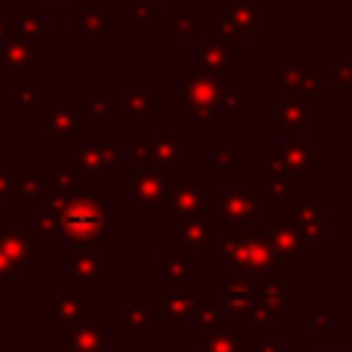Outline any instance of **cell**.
<instances>
[{
    "label": "cell",
    "mask_w": 352,
    "mask_h": 352,
    "mask_svg": "<svg viewBox=\"0 0 352 352\" xmlns=\"http://www.w3.org/2000/svg\"><path fill=\"white\" fill-rule=\"evenodd\" d=\"M72 275L82 283L85 292L96 289L99 280L110 278V256L102 253L99 248L91 250H74L72 253Z\"/></svg>",
    "instance_id": "cell-12"
},
{
    "label": "cell",
    "mask_w": 352,
    "mask_h": 352,
    "mask_svg": "<svg viewBox=\"0 0 352 352\" xmlns=\"http://www.w3.org/2000/svg\"><path fill=\"white\" fill-rule=\"evenodd\" d=\"M245 349L248 352H286V344L270 341V338H250V341H245Z\"/></svg>",
    "instance_id": "cell-35"
},
{
    "label": "cell",
    "mask_w": 352,
    "mask_h": 352,
    "mask_svg": "<svg viewBox=\"0 0 352 352\" xmlns=\"http://www.w3.org/2000/svg\"><path fill=\"white\" fill-rule=\"evenodd\" d=\"M118 151L121 146L118 143H107V140H74L72 146V154H74V165H72V173L77 179L82 176H96V179H107L113 165L118 162Z\"/></svg>",
    "instance_id": "cell-4"
},
{
    "label": "cell",
    "mask_w": 352,
    "mask_h": 352,
    "mask_svg": "<svg viewBox=\"0 0 352 352\" xmlns=\"http://www.w3.org/2000/svg\"><path fill=\"white\" fill-rule=\"evenodd\" d=\"M154 162L160 165H170V168H182L184 165V154L182 146L176 143L170 129H160L157 140H154Z\"/></svg>",
    "instance_id": "cell-24"
},
{
    "label": "cell",
    "mask_w": 352,
    "mask_h": 352,
    "mask_svg": "<svg viewBox=\"0 0 352 352\" xmlns=\"http://www.w3.org/2000/svg\"><path fill=\"white\" fill-rule=\"evenodd\" d=\"M346 324L352 327V292H346Z\"/></svg>",
    "instance_id": "cell-42"
},
{
    "label": "cell",
    "mask_w": 352,
    "mask_h": 352,
    "mask_svg": "<svg viewBox=\"0 0 352 352\" xmlns=\"http://www.w3.org/2000/svg\"><path fill=\"white\" fill-rule=\"evenodd\" d=\"M201 352H248V349H245V344L236 338V333L228 330V333H214V336L204 338Z\"/></svg>",
    "instance_id": "cell-29"
},
{
    "label": "cell",
    "mask_w": 352,
    "mask_h": 352,
    "mask_svg": "<svg viewBox=\"0 0 352 352\" xmlns=\"http://www.w3.org/2000/svg\"><path fill=\"white\" fill-rule=\"evenodd\" d=\"M36 231L33 228H0V248L16 258L22 267H30L36 258Z\"/></svg>",
    "instance_id": "cell-16"
},
{
    "label": "cell",
    "mask_w": 352,
    "mask_h": 352,
    "mask_svg": "<svg viewBox=\"0 0 352 352\" xmlns=\"http://www.w3.org/2000/svg\"><path fill=\"white\" fill-rule=\"evenodd\" d=\"M11 102H16V104L22 107V113H25V116H30V113L36 110V104H38V102H44V94H41V91H36V88H33V82H25V85H22V91L11 94Z\"/></svg>",
    "instance_id": "cell-31"
},
{
    "label": "cell",
    "mask_w": 352,
    "mask_h": 352,
    "mask_svg": "<svg viewBox=\"0 0 352 352\" xmlns=\"http://www.w3.org/2000/svg\"><path fill=\"white\" fill-rule=\"evenodd\" d=\"M256 289H258V283L245 280V278H239V275L223 278V280H220L223 314H231V316H250V311H253L256 302H258Z\"/></svg>",
    "instance_id": "cell-13"
},
{
    "label": "cell",
    "mask_w": 352,
    "mask_h": 352,
    "mask_svg": "<svg viewBox=\"0 0 352 352\" xmlns=\"http://www.w3.org/2000/svg\"><path fill=\"white\" fill-rule=\"evenodd\" d=\"M170 236L173 242L184 245L192 253L206 256L212 250V228L206 223V214H195V212H173L170 214Z\"/></svg>",
    "instance_id": "cell-8"
},
{
    "label": "cell",
    "mask_w": 352,
    "mask_h": 352,
    "mask_svg": "<svg viewBox=\"0 0 352 352\" xmlns=\"http://www.w3.org/2000/svg\"><path fill=\"white\" fill-rule=\"evenodd\" d=\"M333 341H324V344H311V341H297V352H330Z\"/></svg>",
    "instance_id": "cell-39"
},
{
    "label": "cell",
    "mask_w": 352,
    "mask_h": 352,
    "mask_svg": "<svg viewBox=\"0 0 352 352\" xmlns=\"http://www.w3.org/2000/svg\"><path fill=\"white\" fill-rule=\"evenodd\" d=\"M160 349H162V344H160L157 338H148L146 346H143V352H160Z\"/></svg>",
    "instance_id": "cell-41"
},
{
    "label": "cell",
    "mask_w": 352,
    "mask_h": 352,
    "mask_svg": "<svg viewBox=\"0 0 352 352\" xmlns=\"http://www.w3.org/2000/svg\"><path fill=\"white\" fill-rule=\"evenodd\" d=\"M192 319H195V324H198L201 330H220V327H223V308L209 305V302H204V305L198 302Z\"/></svg>",
    "instance_id": "cell-30"
},
{
    "label": "cell",
    "mask_w": 352,
    "mask_h": 352,
    "mask_svg": "<svg viewBox=\"0 0 352 352\" xmlns=\"http://www.w3.org/2000/svg\"><path fill=\"white\" fill-rule=\"evenodd\" d=\"M258 187H261V192L272 195L275 201H286L292 192H297L300 179L286 168L280 154L264 151L258 157Z\"/></svg>",
    "instance_id": "cell-7"
},
{
    "label": "cell",
    "mask_w": 352,
    "mask_h": 352,
    "mask_svg": "<svg viewBox=\"0 0 352 352\" xmlns=\"http://www.w3.org/2000/svg\"><path fill=\"white\" fill-rule=\"evenodd\" d=\"M220 99H223L220 96V82L209 80V77H201L195 72H190V77H187V94H173V102H184L190 116L201 126H206L214 118V113L220 107Z\"/></svg>",
    "instance_id": "cell-5"
},
{
    "label": "cell",
    "mask_w": 352,
    "mask_h": 352,
    "mask_svg": "<svg viewBox=\"0 0 352 352\" xmlns=\"http://www.w3.org/2000/svg\"><path fill=\"white\" fill-rule=\"evenodd\" d=\"M118 146H121V151H126V154H132V157H138V160H154V143L124 140V143H118Z\"/></svg>",
    "instance_id": "cell-32"
},
{
    "label": "cell",
    "mask_w": 352,
    "mask_h": 352,
    "mask_svg": "<svg viewBox=\"0 0 352 352\" xmlns=\"http://www.w3.org/2000/svg\"><path fill=\"white\" fill-rule=\"evenodd\" d=\"M258 212H261V198L248 190L223 192L217 201H209L206 206V217L223 220V226H245Z\"/></svg>",
    "instance_id": "cell-6"
},
{
    "label": "cell",
    "mask_w": 352,
    "mask_h": 352,
    "mask_svg": "<svg viewBox=\"0 0 352 352\" xmlns=\"http://www.w3.org/2000/svg\"><path fill=\"white\" fill-rule=\"evenodd\" d=\"M308 124V110L297 99H286L272 107V126L278 129H292V126H305Z\"/></svg>",
    "instance_id": "cell-21"
},
{
    "label": "cell",
    "mask_w": 352,
    "mask_h": 352,
    "mask_svg": "<svg viewBox=\"0 0 352 352\" xmlns=\"http://www.w3.org/2000/svg\"><path fill=\"white\" fill-rule=\"evenodd\" d=\"M280 157H283L286 168H289L297 179L311 176V170H314L316 165H322V162H324V157H322V154H316L308 143H286V146L280 148Z\"/></svg>",
    "instance_id": "cell-17"
},
{
    "label": "cell",
    "mask_w": 352,
    "mask_h": 352,
    "mask_svg": "<svg viewBox=\"0 0 352 352\" xmlns=\"http://www.w3.org/2000/svg\"><path fill=\"white\" fill-rule=\"evenodd\" d=\"M220 104H223L228 113H234V116H245V113H248V96H245L242 91L223 96V99H220Z\"/></svg>",
    "instance_id": "cell-34"
},
{
    "label": "cell",
    "mask_w": 352,
    "mask_h": 352,
    "mask_svg": "<svg viewBox=\"0 0 352 352\" xmlns=\"http://www.w3.org/2000/svg\"><path fill=\"white\" fill-rule=\"evenodd\" d=\"M272 236H275V248L280 253V267H294L300 256L311 253V239L297 228V223L289 214L272 217Z\"/></svg>",
    "instance_id": "cell-10"
},
{
    "label": "cell",
    "mask_w": 352,
    "mask_h": 352,
    "mask_svg": "<svg viewBox=\"0 0 352 352\" xmlns=\"http://www.w3.org/2000/svg\"><path fill=\"white\" fill-rule=\"evenodd\" d=\"M124 113L126 116H157L160 113V96L132 91L124 96Z\"/></svg>",
    "instance_id": "cell-28"
},
{
    "label": "cell",
    "mask_w": 352,
    "mask_h": 352,
    "mask_svg": "<svg viewBox=\"0 0 352 352\" xmlns=\"http://www.w3.org/2000/svg\"><path fill=\"white\" fill-rule=\"evenodd\" d=\"M209 162L214 168H226V165H234V140H223L217 151H212Z\"/></svg>",
    "instance_id": "cell-33"
},
{
    "label": "cell",
    "mask_w": 352,
    "mask_h": 352,
    "mask_svg": "<svg viewBox=\"0 0 352 352\" xmlns=\"http://www.w3.org/2000/svg\"><path fill=\"white\" fill-rule=\"evenodd\" d=\"M11 192H16V179H11V173L0 168V201H8Z\"/></svg>",
    "instance_id": "cell-38"
},
{
    "label": "cell",
    "mask_w": 352,
    "mask_h": 352,
    "mask_svg": "<svg viewBox=\"0 0 352 352\" xmlns=\"http://www.w3.org/2000/svg\"><path fill=\"white\" fill-rule=\"evenodd\" d=\"M308 324H311L314 330H319V327H322V330H327V327L333 324V316H330V314H314V316L308 319Z\"/></svg>",
    "instance_id": "cell-40"
},
{
    "label": "cell",
    "mask_w": 352,
    "mask_h": 352,
    "mask_svg": "<svg viewBox=\"0 0 352 352\" xmlns=\"http://www.w3.org/2000/svg\"><path fill=\"white\" fill-rule=\"evenodd\" d=\"M22 272V264L16 261V258H11L3 248H0V280H11V278H16Z\"/></svg>",
    "instance_id": "cell-36"
},
{
    "label": "cell",
    "mask_w": 352,
    "mask_h": 352,
    "mask_svg": "<svg viewBox=\"0 0 352 352\" xmlns=\"http://www.w3.org/2000/svg\"><path fill=\"white\" fill-rule=\"evenodd\" d=\"M121 190L132 192L135 201L143 206V212L148 217H160L162 206L168 204V179L157 170V168H146V165H138L132 170V176H126L121 182Z\"/></svg>",
    "instance_id": "cell-3"
},
{
    "label": "cell",
    "mask_w": 352,
    "mask_h": 352,
    "mask_svg": "<svg viewBox=\"0 0 352 352\" xmlns=\"http://www.w3.org/2000/svg\"><path fill=\"white\" fill-rule=\"evenodd\" d=\"M110 206L94 190H72L63 214L58 217V236H63L72 250H91L107 239Z\"/></svg>",
    "instance_id": "cell-2"
},
{
    "label": "cell",
    "mask_w": 352,
    "mask_h": 352,
    "mask_svg": "<svg viewBox=\"0 0 352 352\" xmlns=\"http://www.w3.org/2000/svg\"><path fill=\"white\" fill-rule=\"evenodd\" d=\"M33 231L38 239H52L58 236V217L52 214L47 195H41L38 201H33Z\"/></svg>",
    "instance_id": "cell-25"
},
{
    "label": "cell",
    "mask_w": 352,
    "mask_h": 352,
    "mask_svg": "<svg viewBox=\"0 0 352 352\" xmlns=\"http://www.w3.org/2000/svg\"><path fill=\"white\" fill-rule=\"evenodd\" d=\"M44 187H47L50 195L72 192V190H74V173H72V168L47 165V168H44Z\"/></svg>",
    "instance_id": "cell-27"
},
{
    "label": "cell",
    "mask_w": 352,
    "mask_h": 352,
    "mask_svg": "<svg viewBox=\"0 0 352 352\" xmlns=\"http://www.w3.org/2000/svg\"><path fill=\"white\" fill-rule=\"evenodd\" d=\"M223 248L220 256L231 267L234 275L261 283L267 272L280 267V253L275 248L272 231H248L242 226H223L220 231Z\"/></svg>",
    "instance_id": "cell-1"
},
{
    "label": "cell",
    "mask_w": 352,
    "mask_h": 352,
    "mask_svg": "<svg viewBox=\"0 0 352 352\" xmlns=\"http://www.w3.org/2000/svg\"><path fill=\"white\" fill-rule=\"evenodd\" d=\"M82 116L72 113L69 107H60V104H50L47 107V140H60V138H69L72 132L82 129Z\"/></svg>",
    "instance_id": "cell-19"
},
{
    "label": "cell",
    "mask_w": 352,
    "mask_h": 352,
    "mask_svg": "<svg viewBox=\"0 0 352 352\" xmlns=\"http://www.w3.org/2000/svg\"><path fill=\"white\" fill-rule=\"evenodd\" d=\"M283 280L280 278H264L261 283H258V289H256V294H258V305H264L270 314H275V316H283L286 314V297H283Z\"/></svg>",
    "instance_id": "cell-23"
},
{
    "label": "cell",
    "mask_w": 352,
    "mask_h": 352,
    "mask_svg": "<svg viewBox=\"0 0 352 352\" xmlns=\"http://www.w3.org/2000/svg\"><path fill=\"white\" fill-rule=\"evenodd\" d=\"M107 333L94 319H77L72 324H60L58 352H104Z\"/></svg>",
    "instance_id": "cell-9"
},
{
    "label": "cell",
    "mask_w": 352,
    "mask_h": 352,
    "mask_svg": "<svg viewBox=\"0 0 352 352\" xmlns=\"http://www.w3.org/2000/svg\"><path fill=\"white\" fill-rule=\"evenodd\" d=\"M160 316L148 311L146 302H126L121 308V324L126 330H157L160 327Z\"/></svg>",
    "instance_id": "cell-22"
},
{
    "label": "cell",
    "mask_w": 352,
    "mask_h": 352,
    "mask_svg": "<svg viewBox=\"0 0 352 352\" xmlns=\"http://www.w3.org/2000/svg\"><path fill=\"white\" fill-rule=\"evenodd\" d=\"M160 300V311L162 316H168V322L179 330L184 327L187 316L195 314V305H198V289L187 286V283H170L168 289H162L157 294Z\"/></svg>",
    "instance_id": "cell-11"
},
{
    "label": "cell",
    "mask_w": 352,
    "mask_h": 352,
    "mask_svg": "<svg viewBox=\"0 0 352 352\" xmlns=\"http://www.w3.org/2000/svg\"><path fill=\"white\" fill-rule=\"evenodd\" d=\"M82 308H85V289H72V292H60L47 305V316H55L60 324H72L82 319Z\"/></svg>",
    "instance_id": "cell-18"
},
{
    "label": "cell",
    "mask_w": 352,
    "mask_h": 352,
    "mask_svg": "<svg viewBox=\"0 0 352 352\" xmlns=\"http://www.w3.org/2000/svg\"><path fill=\"white\" fill-rule=\"evenodd\" d=\"M322 212H324V206L322 204H314V201H286V206H283V214H289L297 223V228L311 242H319L322 239V231H324Z\"/></svg>",
    "instance_id": "cell-15"
},
{
    "label": "cell",
    "mask_w": 352,
    "mask_h": 352,
    "mask_svg": "<svg viewBox=\"0 0 352 352\" xmlns=\"http://www.w3.org/2000/svg\"><path fill=\"white\" fill-rule=\"evenodd\" d=\"M168 204H173L179 212L206 214L209 198H206L204 187L192 179H168Z\"/></svg>",
    "instance_id": "cell-14"
},
{
    "label": "cell",
    "mask_w": 352,
    "mask_h": 352,
    "mask_svg": "<svg viewBox=\"0 0 352 352\" xmlns=\"http://www.w3.org/2000/svg\"><path fill=\"white\" fill-rule=\"evenodd\" d=\"M85 104H88V113H94V116H107L110 110H107V94L102 91V94H85Z\"/></svg>",
    "instance_id": "cell-37"
},
{
    "label": "cell",
    "mask_w": 352,
    "mask_h": 352,
    "mask_svg": "<svg viewBox=\"0 0 352 352\" xmlns=\"http://www.w3.org/2000/svg\"><path fill=\"white\" fill-rule=\"evenodd\" d=\"M16 195L25 198V201H38L41 195H47V187H44V176L36 173L33 165H22L19 176H16Z\"/></svg>",
    "instance_id": "cell-26"
},
{
    "label": "cell",
    "mask_w": 352,
    "mask_h": 352,
    "mask_svg": "<svg viewBox=\"0 0 352 352\" xmlns=\"http://www.w3.org/2000/svg\"><path fill=\"white\" fill-rule=\"evenodd\" d=\"M160 272L170 283H187V280L198 278V267L190 264L187 256H182V253H162L160 256Z\"/></svg>",
    "instance_id": "cell-20"
}]
</instances>
